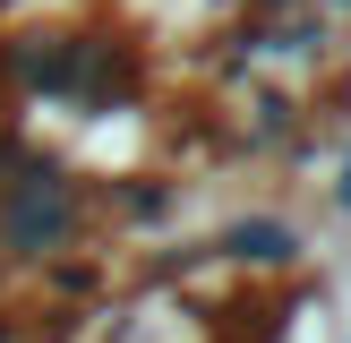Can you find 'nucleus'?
<instances>
[{
	"label": "nucleus",
	"instance_id": "nucleus-2",
	"mask_svg": "<svg viewBox=\"0 0 351 343\" xmlns=\"http://www.w3.org/2000/svg\"><path fill=\"white\" fill-rule=\"evenodd\" d=\"M77 60H86V43H69V34L26 43V86H43V95H77Z\"/></svg>",
	"mask_w": 351,
	"mask_h": 343
},
{
	"label": "nucleus",
	"instance_id": "nucleus-4",
	"mask_svg": "<svg viewBox=\"0 0 351 343\" xmlns=\"http://www.w3.org/2000/svg\"><path fill=\"white\" fill-rule=\"evenodd\" d=\"M335 206H343V215H351V163H343V180H335Z\"/></svg>",
	"mask_w": 351,
	"mask_h": 343
},
{
	"label": "nucleus",
	"instance_id": "nucleus-1",
	"mask_svg": "<svg viewBox=\"0 0 351 343\" xmlns=\"http://www.w3.org/2000/svg\"><path fill=\"white\" fill-rule=\"evenodd\" d=\"M69 240H77V189L51 163H26L9 180V198H0V249L51 257V249H69Z\"/></svg>",
	"mask_w": 351,
	"mask_h": 343
},
{
	"label": "nucleus",
	"instance_id": "nucleus-3",
	"mask_svg": "<svg viewBox=\"0 0 351 343\" xmlns=\"http://www.w3.org/2000/svg\"><path fill=\"white\" fill-rule=\"evenodd\" d=\"M223 249H232V257H257V266H283V257H291V232H283V223H232Z\"/></svg>",
	"mask_w": 351,
	"mask_h": 343
}]
</instances>
